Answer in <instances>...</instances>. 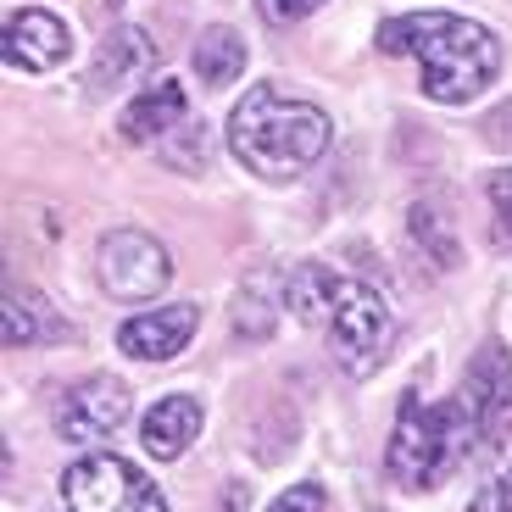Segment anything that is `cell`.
Wrapping results in <instances>:
<instances>
[{
  "mask_svg": "<svg viewBox=\"0 0 512 512\" xmlns=\"http://www.w3.org/2000/svg\"><path fill=\"white\" fill-rule=\"evenodd\" d=\"M62 334H67L62 312L39 290H6V301H0V340L12 351L34 346V340H62Z\"/></svg>",
  "mask_w": 512,
  "mask_h": 512,
  "instance_id": "obj_14",
  "label": "cell"
},
{
  "mask_svg": "<svg viewBox=\"0 0 512 512\" xmlns=\"http://www.w3.org/2000/svg\"><path fill=\"white\" fill-rule=\"evenodd\" d=\"M195 73H201L212 90L234 84V78L245 73V39L234 34V28H206L201 45H195Z\"/></svg>",
  "mask_w": 512,
  "mask_h": 512,
  "instance_id": "obj_15",
  "label": "cell"
},
{
  "mask_svg": "<svg viewBox=\"0 0 512 512\" xmlns=\"http://www.w3.org/2000/svg\"><path fill=\"white\" fill-rule=\"evenodd\" d=\"M468 512H512V468H501V474L474 496V507H468Z\"/></svg>",
  "mask_w": 512,
  "mask_h": 512,
  "instance_id": "obj_18",
  "label": "cell"
},
{
  "mask_svg": "<svg viewBox=\"0 0 512 512\" xmlns=\"http://www.w3.org/2000/svg\"><path fill=\"white\" fill-rule=\"evenodd\" d=\"M323 0H256V12L268 17V23H301V17H312Z\"/></svg>",
  "mask_w": 512,
  "mask_h": 512,
  "instance_id": "obj_19",
  "label": "cell"
},
{
  "mask_svg": "<svg viewBox=\"0 0 512 512\" xmlns=\"http://www.w3.org/2000/svg\"><path fill=\"white\" fill-rule=\"evenodd\" d=\"M128 384L117 373H90L78 379L62 401H56V435L73 440V446H101L117 423L128 418Z\"/></svg>",
  "mask_w": 512,
  "mask_h": 512,
  "instance_id": "obj_8",
  "label": "cell"
},
{
  "mask_svg": "<svg viewBox=\"0 0 512 512\" xmlns=\"http://www.w3.org/2000/svg\"><path fill=\"white\" fill-rule=\"evenodd\" d=\"M151 62H156L151 34H140V28H112V34L95 45V62H90V73H84V84H90V90H112V84H128L134 73H145Z\"/></svg>",
  "mask_w": 512,
  "mask_h": 512,
  "instance_id": "obj_13",
  "label": "cell"
},
{
  "mask_svg": "<svg viewBox=\"0 0 512 512\" xmlns=\"http://www.w3.org/2000/svg\"><path fill=\"white\" fill-rule=\"evenodd\" d=\"M412 234H418V240L429 245V256H435V262L457 268V245H451V234H440V229H435V212H429V206H412Z\"/></svg>",
  "mask_w": 512,
  "mask_h": 512,
  "instance_id": "obj_16",
  "label": "cell"
},
{
  "mask_svg": "<svg viewBox=\"0 0 512 512\" xmlns=\"http://www.w3.org/2000/svg\"><path fill=\"white\" fill-rule=\"evenodd\" d=\"M485 195H490V212L501 218V229L512 234V167H496V173H490Z\"/></svg>",
  "mask_w": 512,
  "mask_h": 512,
  "instance_id": "obj_17",
  "label": "cell"
},
{
  "mask_svg": "<svg viewBox=\"0 0 512 512\" xmlns=\"http://www.w3.org/2000/svg\"><path fill=\"white\" fill-rule=\"evenodd\" d=\"M468 446H479V440H474V429H468V418L457 412V401L429 407V401L412 390L396 412L384 468H390V479L407 485V490H435L440 479L468 457Z\"/></svg>",
  "mask_w": 512,
  "mask_h": 512,
  "instance_id": "obj_4",
  "label": "cell"
},
{
  "mask_svg": "<svg viewBox=\"0 0 512 512\" xmlns=\"http://www.w3.org/2000/svg\"><path fill=\"white\" fill-rule=\"evenodd\" d=\"M95 279H101L106 295L117 301H145V295L167 290L173 279V256L156 234L145 229H112L95 251Z\"/></svg>",
  "mask_w": 512,
  "mask_h": 512,
  "instance_id": "obj_6",
  "label": "cell"
},
{
  "mask_svg": "<svg viewBox=\"0 0 512 512\" xmlns=\"http://www.w3.org/2000/svg\"><path fill=\"white\" fill-rule=\"evenodd\" d=\"M290 312L307 329H329V346L340 373L351 379H368V373L384 368L390 346H396V312L384 307V295L373 284L340 279L323 262H307V268L290 273Z\"/></svg>",
  "mask_w": 512,
  "mask_h": 512,
  "instance_id": "obj_2",
  "label": "cell"
},
{
  "mask_svg": "<svg viewBox=\"0 0 512 512\" xmlns=\"http://www.w3.org/2000/svg\"><path fill=\"white\" fill-rule=\"evenodd\" d=\"M190 117V101H184V84L179 78H156L151 90H140L123 112V140L128 145H145V140H162V134H179V123Z\"/></svg>",
  "mask_w": 512,
  "mask_h": 512,
  "instance_id": "obj_11",
  "label": "cell"
},
{
  "mask_svg": "<svg viewBox=\"0 0 512 512\" xmlns=\"http://www.w3.org/2000/svg\"><path fill=\"white\" fill-rule=\"evenodd\" d=\"M268 512H323V490L318 485H290Z\"/></svg>",
  "mask_w": 512,
  "mask_h": 512,
  "instance_id": "obj_20",
  "label": "cell"
},
{
  "mask_svg": "<svg viewBox=\"0 0 512 512\" xmlns=\"http://www.w3.org/2000/svg\"><path fill=\"white\" fill-rule=\"evenodd\" d=\"M67 512H167L162 490L112 451H90L62 474Z\"/></svg>",
  "mask_w": 512,
  "mask_h": 512,
  "instance_id": "obj_5",
  "label": "cell"
},
{
  "mask_svg": "<svg viewBox=\"0 0 512 512\" xmlns=\"http://www.w3.org/2000/svg\"><path fill=\"white\" fill-rule=\"evenodd\" d=\"M195 435H201V401L195 396H162L140 423V446L162 462L184 457L195 446Z\"/></svg>",
  "mask_w": 512,
  "mask_h": 512,
  "instance_id": "obj_12",
  "label": "cell"
},
{
  "mask_svg": "<svg viewBox=\"0 0 512 512\" xmlns=\"http://www.w3.org/2000/svg\"><path fill=\"white\" fill-rule=\"evenodd\" d=\"M384 56H412L423 67V95L446 106H468L501 67V45L485 23L457 12H407L379 28Z\"/></svg>",
  "mask_w": 512,
  "mask_h": 512,
  "instance_id": "obj_1",
  "label": "cell"
},
{
  "mask_svg": "<svg viewBox=\"0 0 512 512\" xmlns=\"http://www.w3.org/2000/svg\"><path fill=\"white\" fill-rule=\"evenodd\" d=\"M73 39H67V23L45 6H23V12L6 17V62L23 67V73H45V67H62Z\"/></svg>",
  "mask_w": 512,
  "mask_h": 512,
  "instance_id": "obj_9",
  "label": "cell"
},
{
  "mask_svg": "<svg viewBox=\"0 0 512 512\" xmlns=\"http://www.w3.org/2000/svg\"><path fill=\"white\" fill-rule=\"evenodd\" d=\"M451 401H457V412L468 418L479 446H485V440H501L512 429V351L501 346V340H485V346L474 351V362H468V373H462Z\"/></svg>",
  "mask_w": 512,
  "mask_h": 512,
  "instance_id": "obj_7",
  "label": "cell"
},
{
  "mask_svg": "<svg viewBox=\"0 0 512 512\" xmlns=\"http://www.w3.org/2000/svg\"><path fill=\"white\" fill-rule=\"evenodd\" d=\"M329 112L312 101H295L279 84H256L229 112V151L251 167L256 179H301L329 151Z\"/></svg>",
  "mask_w": 512,
  "mask_h": 512,
  "instance_id": "obj_3",
  "label": "cell"
},
{
  "mask_svg": "<svg viewBox=\"0 0 512 512\" xmlns=\"http://www.w3.org/2000/svg\"><path fill=\"white\" fill-rule=\"evenodd\" d=\"M195 323H201V312H195L190 301L156 307V312H134V318L117 329V346H123L128 357H140V362H167L195 340Z\"/></svg>",
  "mask_w": 512,
  "mask_h": 512,
  "instance_id": "obj_10",
  "label": "cell"
}]
</instances>
